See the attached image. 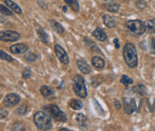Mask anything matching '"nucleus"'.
Listing matches in <instances>:
<instances>
[{
  "instance_id": "obj_28",
  "label": "nucleus",
  "mask_w": 155,
  "mask_h": 131,
  "mask_svg": "<svg viewBox=\"0 0 155 131\" xmlns=\"http://www.w3.org/2000/svg\"><path fill=\"white\" fill-rule=\"evenodd\" d=\"M0 59L5 60V61H8V62H12V58L10 56V55L7 54L6 52H4L1 50H0Z\"/></svg>"
},
{
  "instance_id": "obj_21",
  "label": "nucleus",
  "mask_w": 155,
  "mask_h": 131,
  "mask_svg": "<svg viewBox=\"0 0 155 131\" xmlns=\"http://www.w3.org/2000/svg\"><path fill=\"white\" fill-rule=\"evenodd\" d=\"M70 106L72 108V109H74V110H80L81 108L83 107V103L81 102L80 100H71L70 102Z\"/></svg>"
},
{
  "instance_id": "obj_12",
  "label": "nucleus",
  "mask_w": 155,
  "mask_h": 131,
  "mask_svg": "<svg viewBox=\"0 0 155 131\" xmlns=\"http://www.w3.org/2000/svg\"><path fill=\"white\" fill-rule=\"evenodd\" d=\"M92 35L94 37H96V39L101 41V42H104V41H106L107 38L106 32L101 29V28H97V29L94 30V31L92 32Z\"/></svg>"
},
{
  "instance_id": "obj_27",
  "label": "nucleus",
  "mask_w": 155,
  "mask_h": 131,
  "mask_svg": "<svg viewBox=\"0 0 155 131\" xmlns=\"http://www.w3.org/2000/svg\"><path fill=\"white\" fill-rule=\"evenodd\" d=\"M25 58L27 59V61H29V62H35V61H36L38 56L35 53H33V52H29L28 54H26Z\"/></svg>"
},
{
  "instance_id": "obj_6",
  "label": "nucleus",
  "mask_w": 155,
  "mask_h": 131,
  "mask_svg": "<svg viewBox=\"0 0 155 131\" xmlns=\"http://www.w3.org/2000/svg\"><path fill=\"white\" fill-rule=\"evenodd\" d=\"M20 38V34L15 31H0V40L3 42H15Z\"/></svg>"
},
{
  "instance_id": "obj_18",
  "label": "nucleus",
  "mask_w": 155,
  "mask_h": 131,
  "mask_svg": "<svg viewBox=\"0 0 155 131\" xmlns=\"http://www.w3.org/2000/svg\"><path fill=\"white\" fill-rule=\"evenodd\" d=\"M40 92L41 94L44 96V97L48 98V97H51L53 94H54V91H53V89L50 87H47V86H43L40 88Z\"/></svg>"
},
{
  "instance_id": "obj_13",
  "label": "nucleus",
  "mask_w": 155,
  "mask_h": 131,
  "mask_svg": "<svg viewBox=\"0 0 155 131\" xmlns=\"http://www.w3.org/2000/svg\"><path fill=\"white\" fill-rule=\"evenodd\" d=\"M5 4L9 9H11L12 11H15V13H18V15H21V13H22V10L20 9V7L15 2H13L12 0H5Z\"/></svg>"
},
{
  "instance_id": "obj_29",
  "label": "nucleus",
  "mask_w": 155,
  "mask_h": 131,
  "mask_svg": "<svg viewBox=\"0 0 155 131\" xmlns=\"http://www.w3.org/2000/svg\"><path fill=\"white\" fill-rule=\"evenodd\" d=\"M27 109H28L27 106H26V105H23V106H21L20 107H18V108L15 110V112H16V114H18V115H24V114L27 112Z\"/></svg>"
},
{
  "instance_id": "obj_32",
  "label": "nucleus",
  "mask_w": 155,
  "mask_h": 131,
  "mask_svg": "<svg viewBox=\"0 0 155 131\" xmlns=\"http://www.w3.org/2000/svg\"><path fill=\"white\" fill-rule=\"evenodd\" d=\"M136 6L138 7L139 9H144V8H146L147 4H146L145 1H143V0H140V1H138V2L136 3Z\"/></svg>"
},
{
  "instance_id": "obj_17",
  "label": "nucleus",
  "mask_w": 155,
  "mask_h": 131,
  "mask_svg": "<svg viewBox=\"0 0 155 131\" xmlns=\"http://www.w3.org/2000/svg\"><path fill=\"white\" fill-rule=\"evenodd\" d=\"M146 27V31L147 33H155V19H150L149 21H147L145 24Z\"/></svg>"
},
{
  "instance_id": "obj_8",
  "label": "nucleus",
  "mask_w": 155,
  "mask_h": 131,
  "mask_svg": "<svg viewBox=\"0 0 155 131\" xmlns=\"http://www.w3.org/2000/svg\"><path fill=\"white\" fill-rule=\"evenodd\" d=\"M19 102H20V97L17 94L10 93L5 97V99L3 101V105L7 107H11V106L18 105Z\"/></svg>"
},
{
  "instance_id": "obj_37",
  "label": "nucleus",
  "mask_w": 155,
  "mask_h": 131,
  "mask_svg": "<svg viewBox=\"0 0 155 131\" xmlns=\"http://www.w3.org/2000/svg\"><path fill=\"white\" fill-rule=\"evenodd\" d=\"M65 130H66V131H70V129H68V128H62V129H61V131H65Z\"/></svg>"
},
{
  "instance_id": "obj_14",
  "label": "nucleus",
  "mask_w": 155,
  "mask_h": 131,
  "mask_svg": "<svg viewBox=\"0 0 155 131\" xmlns=\"http://www.w3.org/2000/svg\"><path fill=\"white\" fill-rule=\"evenodd\" d=\"M103 7L110 12H117L119 11V5L116 2H113V1H110V2L103 4Z\"/></svg>"
},
{
  "instance_id": "obj_2",
  "label": "nucleus",
  "mask_w": 155,
  "mask_h": 131,
  "mask_svg": "<svg viewBox=\"0 0 155 131\" xmlns=\"http://www.w3.org/2000/svg\"><path fill=\"white\" fill-rule=\"evenodd\" d=\"M33 122L35 126L40 130H50L51 129V120L49 114L45 113L44 111H37L33 116Z\"/></svg>"
},
{
  "instance_id": "obj_34",
  "label": "nucleus",
  "mask_w": 155,
  "mask_h": 131,
  "mask_svg": "<svg viewBox=\"0 0 155 131\" xmlns=\"http://www.w3.org/2000/svg\"><path fill=\"white\" fill-rule=\"evenodd\" d=\"M150 47H151V51L155 53V38H152V40H151V45H150Z\"/></svg>"
},
{
  "instance_id": "obj_3",
  "label": "nucleus",
  "mask_w": 155,
  "mask_h": 131,
  "mask_svg": "<svg viewBox=\"0 0 155 131\" xmlns=\"http://www.w3.org/2000/svg\"><path fill=\"white\" fill-rule=\"evenodd\" d=\"M73 90L75 94L80 98H86L87 97V89L86 85L83 77L81 75H75L73 77Z\"/></svg>"
},
{
  "instance_id": "obj_11",
  "label": "nucleus",
  "mask_w": 155,
  "mask_h": 131,
  "mask_svg": "<svg viewBox=\"0 0 155 131\" xmlns=\"http://www.w3.org/2000/svg\"><path fill=\"white\" fill-rule=\"evenodd\" d=\"M103 20H104V24L109 28H114L117 26V20L111 15H105L103 16Z\"/></svg>"
},
{
  "instance_id": "obj_5",
  "label": "nucleus",
  "mask_w": 155,
  "mask_h": 131,
  "mask_svg": "<svg viewBox=\"0 0 155 131\" xmlns=\"http://www.w3.org/2000/svg\"><path fill=\"white\" fill-rule=\"evenodd\" d=\"M50 116H51L53 119L57 122H67L66 114L55 105H49L45 106L44 108Z\"/></svg>"
},
{
  "instance_id": "obj_31",
  "label": "nucleus",
  "mask_w": 155,
  "mask_h": 131,
  "mask_svg": "<svg viewBox=\"0 0 155 131\" xmlns=\"http://www.w3.org/2000/svg\"><path fill=\"white\" fill-rule=\"evenodd\" d=\"M12 130H25V126H22L21 123H15V125L12 126Z\"/></svg>"
},
{
  "instance_id": "obj_16",
  "label": "nucleus",
  "mask_w": 155,
  "mask_h": 131,
  "mask_svg": "<svg viewBox=\"0 0 155 131\" xmlns=\"http://www.w3.org/2000/svg\"><path fill=\"white\" fill-rule=\"evenodd\" d=\"M91 63L93 65L94 67L98 68V70H101L105 67V61L103 58H101L99 56H94L91 60Z\"/></svg>"
},
{
  "instance_id": "obj_38",
  "label": "nucleus",
  "mask_w": 155,
  "mask_h": 131,
  "mask_svg": "<svg viewBox=\"0 0 155 131\" xmlns=\"http://www.w3.org/2000/svg\"><path fill=\"white\" fill-rule=\"evenodd\" d=\"M63 11H67V8H66V7H64V8H63Z\"/></svg>"
},
{
  "instance_id": "obj_26",
  "label": "nucleus",
  "mask_w": 155,
  "mask_h": 131,
  "mask_svg": "<svg viewBox=\"0 0 155 131\" xmlns=\"http://www.w3.org/2000/svg\"><path fill=\"white\" fill-rule=\"evenodd\" d=\"M121 83L124 84L125 86H129V85L132 84L133 80L131 78H130L129 76H127V75H123L122 78H121Z\"/></svg>"
},
{
  "instance_id": "obj_36",
  "label": "nucleus",
  "mask_w": 155,
  "mask_h": 131,
  "mask_svg": "<svg viewBox=\"0 0 155 131\" xmlns=\"http://www.w3.org/2000/svg\"><path fill=\"white\" fill-rule=\"evenodd\" d=\"M3 22H5V18L2 15H0V23H3Z\"/></svg>"
},
{
  "instance_id": "obj_24",
  "label": "nucleus",
  "mask_w": 155,
  "mask_h": 131,
  "mask_svg": "<svg viewBox=\"0 0 155 131\" xmlns=\"http://www.w3.org/2000/svg\"><path fill=\"white\" fill-rule=\"evenodd\" d=\"M133 91L140 94V95H145L146 94V87H145V86L139 84V85H137L133 87Z\"/></svg>"
},
{
  "instance_id": "obj_7",
  "label": "nucleus",
  "mask_w": 155,
  "mask_h": 131,
  "mask_svg": "<svg viewBox=\"0 0 155 131\" xmlns=\"http://www.w3.org/2000/svg\"><path fill=\"white\" fill-rule=\"evenodd\" d=\"M54 51H55L57 58L59 59V61L61 62L62 64H65V65L69 64V56H68V54H67V52L65 51V50L61 46L58 45V44L55 45Z\"/></svg>"
},
{
  "instance_id": "obj_23",
  "label": "nucleus",
  "mask_w": 155,
  "mask_h": 131,
  "mask_svg": "<svg viewBox=\"0 0 155 131\" xmlns=\"http://www.w3.org/2000/svg\"><path fill=\"white\" fill-rule=\"evenodd\" d=\"M76 122L79 123L80 126H87V117H85L83 114H77L76 115Z\"/></svg>"
},
{
  "instance_id": "obj_15",
  "label": "nucleus",
  "mask_w": 155,
  "mask_h": 131,
  "mask_svg": "<svg viewBox=\"0 0 155 131\" xmlns=\"http://www.w3.org/2000/svg\"><path fill=\"white\" fill-rule=\"evenodd\" d=\"M85 44L87 45V47H89V50H91V51L93 52H97V53H102L100 51V49L97 47V45L93 42V41H91V39H87V38H85Z\"/></svg>"
},
{
  "instance_id": "obj_9",
  "label": "nucleus",
  "mask_w": 155,
  "mask_h": 131,
  "mask_svg": "<svg viewBox=\"0 0 155 131\" xmlns=\"http://www.w3.org/2000/svg\"><path fill=\"white\" fill-rule=\"evenodd\" d=\"M29 50L28 45H26L24 43H20V44H16V45H12L10 47V51L15 53V54H19V53H24L27 52Z\"/></svg>"
},
{
  "instance_id": "obj_10",
  "label": "nucleus",
  "mask_w": 155,
  "mask_h": 131,
  "mask_svg": "<svg viewBox=\"0 0 155 131\" xmlns=\"http://www.w3.org/2000/svg\"><path fill=\"white\" fill-rule=\"evenodd\" d=\"M77 67L79 68V70H81V72H83L84 74H89L91 73V70L90 65L87 63V61L84 59H79L77 60Z\"/></svg>"
},
{
  "instance_id": "obj_19",
  "label": "nucleus",
  "mask_w": 155,
  "mask_h": 131,
  "mask_svg": "<svg viewBox=\"0 0 155 131\" xmlns=\"http://www.w3.org/2000/svg\"><path fill=\"white\" fill-rule=\"evenodd\" d=\"M37 34H38L39 39L41 40L43 43H45V44L49 43V35L47 34V32L45 31V30H43V29H38Z\"/></svg>"
},
{
  "instance_id": "obj_25",
  "label": "nucleus",
  "mask_w": 155,
  "mask_h": 131,
  "mask_svg": "<svg viewBox=\"0 0 155 131\" xmlns=\"http://www.w3.org/2000/svg\"><path fill=\"white\" fill-rule=\"evenodd\" d=\"M0 12H1L2 15H7V16H10V15H12V10L9 9L8 7L3 6L2 4H0Z\"/></svg>"
},
{
  "instance_id": "obj_35",
  "label": "nucleus",
  "mask_w": 155,
  "mask_h": 131,
  "mask_svg": "<svg viewBox=\"0 0 155 131\" xmlns=\"http://www.w3.org/2000/svg\"><path fill=\"white\" fill-rule=\"evenodd\" d=\"M113 42H114V44H115V47H116V49H119V47H120V45H119V42H118V39H114L113 40Z\"/></svg>"
},
{
  "instance_id": "obj_30",
  "label": "nucleus",
  "mask_w": 155,
  "mask_h": 131,
  "mask_svg": "<svg viewBox=\"0 0 155 131\" xmlns=\"http://www.w3.org/2000/svg\"><path fill=\"white\" fill-rule=\"evenodd\" d=\"M31 70H30V68H28V67H26L25 70H23V72H22V76H23V78H24V79H28V78L31 77Z\"/></svg>"
},
{
  "instance_id": "obj_4",
  "label": "nucleus",
  "mask_w": 155,
  "mask_h": 131,
  "mask_svg": "<svg viewBox=\"0 0 155 131\" xmlns=\"http://www.w3.org/2000/svg\"><path fill=\"white\" fill-rule=\"evenodd\" d=\"M126 28L135 35H142L146 31L145 23L141 20H130L126 23Z\"/></svg>"
},
{
  "instance_id": "obj_33",
  "label": "nucleus",
  "mask_w": 155,
  "mask_h": 131,
  "mask_svg": "<svg viewBox=\"0 0 155 131\" xmlns=\"http://www.w3.org/2000/svg\"><path fill=\"white\" fill-rule=\"evenodd\" d=\"M8 116V111L5 109H0V118L1 119H4L6 117Z\"/></svg>"
},
{
  "instance_id": "obj_20",
  "label": "nucleus",
  "mask_w": 155,
  "mask_h": 131,
  "mask_svg": "<svg viewBox=\"0 0 155 131\" xmlns=\"http://www.w3.org/2000/svg\"><path fill=\"white\" fill-rule=\"evenodd\" d=\"M50 23H51V27H52V29L54 30V31H56L58 33H64L65 30H64L63 26H62L61 24H60V23L54 21V20H51Z\"/></svg>"
},
{
  "instance_id": "obj_1",
  "label": "nucleus",
  "mask_w": 155,
  "mask_h": 131,
  "mask_svg": "<svg viewBox=\"0 0 155 131\" xmlns=\"http://www.w3.org/2000/svg\"><path fill=\"white\" fill-rule=\"evenodd\" d=\"M124 59L126 64L131 68L136 67L138 65V56H137V51L136 47H134L131 43H127L124 47Z\"/></svg>"
},
{
  "instance_id": "obj_22",
  "label": "nucleus",
  "mask_w": 155,
  "mask_h": 131,
  "mask_svg": "<svg viewBox=\"0 0 155 131\" xmlns=\"http://www.w3.org/2000/svg\"><path fill=\"white\" fill-rule=\"evenodd\" d=\"M69 7H71L72 11H79V3L77 0H64Z\"/></svg>"
}]
</instances>
